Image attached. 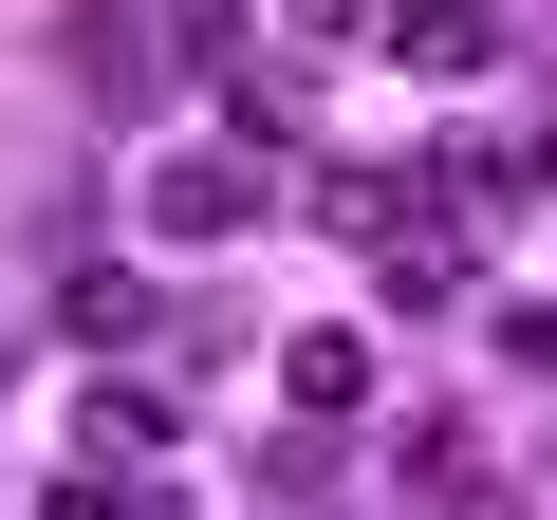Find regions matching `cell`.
I'll list each match as a JSON object with an SVG mask.
<instances>
[{
  "instance_id": "obj_1",
  "label": "cell",
  "mask_w": 557,
  "mask_h": 520,
  "mask_svg": "<svg viewBox=\"0 0 557 520\" xmlns=\"http://www.w3.org/2000/svg\"><path fill=\"white\" fill-rule=\"evenodd\" d=\"M131 223H149V242H242V223H260V149H242V131H223V149H149Z\"/></svg>"
},
{
  "instance_id": "obj_2",
  "label": "cell",
  "mask_w": 557,
  "mask_h": 520,
  "mask_svg": "<svg viewBox=\"0 0 557 520\" xmlns=\"http://www.w3.org/2000/svg\"><path fill=\"white\" fill-rule=\"evenodd\" d=\"M149 317H168L149 260H75V280H57V335H75V354H149Z\"/></svg>"
},
{
  "instance_id": "obj_3",
  "label": "cell",
  "mask_w": 557,
  "mask_h": 520,
  "mask_svg": "<svg viewBox=\"0 0 557 520\" xmlns=\"http://www.w3.org/2000/svg\"><path fill=\"white\" fill-rule=\"evenodd\" d=\"M391 38V75H483L502 57V0H409V20H372Z\"/></svg>"
},
{
  "instance_id": "obj_4",
  "label": "cell",
  "mask_w": 557,
  "mask_h": 520,
  "mask_svg": "<svg viewBox=\"0 0 557 520\" xmlns=\"http://www.w3.org/2000/svg\"><path fill=\"white\" fill-rule=\"evenodd\" d=\"M372 335H298V354H278V391H298V428H372Z\"/></svg>"
},
{
  "instance_id": "obj_5",
  "label": "cell",
  "mask_w": 557,
  "mask_h": 520,
  "mask_svg": "<svg viewBox=\"0 0 557 520\" xmlns=\"http://www.w3.org/2000/svg\"><path fill=\"white\" fill-rule=\"evenodd\" d=\"M75 446H94V465H168V446H186V391H149V372H112V391L75 409Z\"/></svg>"
},
{
  "instance_id": "obj_6",
  "label": "cell",
  "mask_w": 557,
  "mask_h": 520,
  "mask_svg": "<svg viewBox=\"0 0 557 520\" xmlns=\"http://www.w3.org/2000/svg\"><path fill=\"white\" fill-rule=\"evenodd\" d=\"M223 131H242V149H298V131H317V94H298V75H242V112H223Z\"/></svg>"
},
{
  "instance_id": "obj_7",
  "label": "cell",
  "mask_w": 557,
  "mask_h": 520,
  "mask_svg": "<svg viewBox=\"0 0 557 520\" xmlns=\"http://www.w3.org/2000/svg\"><path fill=\"white\" fill-rule=\"evenodd\" d=\"M278 38H298V57H335V38H372V0H278Z\"/></svg>"
},
{
  "instance_id": "obj_8",
  "label": "cell",
  "mask_w": 557,
  "mask_h": 520,
  "mask_svg": "<svg viewBox=\"0 0 557 520\" xmlns=\"http://www.w3.org/2000/svg\"><path fill=\"white\" fill-rule=\"evenodd\" d=\"M539 168H557V112H539Z\"/></svg>"
}]
</instances>
